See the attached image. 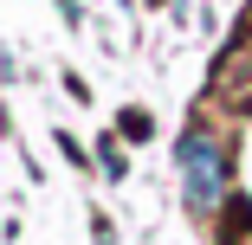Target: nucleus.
<instances>
[{"mask_svg": "<svg viewBox=\"0 0 252 245\" xmlns=\"http://www.w3.org/2000/svg\"><path fill=\"white\" fill-rule=\"evenodd\" d=\"M181 168H188V207H194V213L220 207V193H226L220 142H214V136H188V142H181Z\"/></svg>", "mask_w": 252, "mask_h": 245, "instance_id": "nucleus-1", "label": "nucleus"}, {"mask_svg": "<svg viewBox=\"0 0 252 245\" xmlns=\"http://www.w3.org/2000/svg\"><path fill=\"white\" fill-rule=\"evenodd\" d=\"M246 245H252V239H246Z\"/></svg>", "mask_w": 252, "mask_h": 245, "instance_id": "nucleus-2", "label": "nucleus"}]
</instances>
